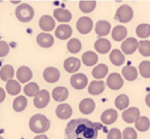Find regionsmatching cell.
Wrapping results in <instances>:
<instances>
[{"instance_id":"8992f818","label":"cell","mask_w":150,"mask_h":139,"mask_svg":"<svg viewBox=\"0 0 150 139\" xmlns=\"http://www.w3.org/2000/svg\"><path fill=\"white\" fill-rule=\"evenodd\" d=\"M88 77H86L84 74H75L71 77L70 79V83L71 86H72L74 89H77V90H81L84 89L88 85Z\"/></svg>"},{"instance_id":"d4e9b609","label":"cell","mask_w":150,"mask_h":139,"mask_svg":"<svg viewBox=\"0 0 150 139\" xmlns=\"http://www.w3.org/2000/svg\"><path fill=\"white\" fill-rule=\"evenodd\" d=\"M105 89V83L103 81H93L88 86V92L92 95H99Z\"/></svg>"},{"instance_id":"5bb4252c","label":"cell","mask_w":150,"mask_h":139,"mask_svg":"<svg viewBox=\"0 0 150 139\" xmlns=\"http://www.w3.org/2000/svg\"><path fill=\"white\" fill-rule=\"evenodd\" d=\"M56 115L61 120H67V119L70 118L71 115H72V108L67 103L60 104V105H58V108H56Z\"/></svg>"},{"instance_id":"e0dca14e","label":"cell","mask_w":150,"mask_h":139,"mask_svg":"<svg viewBox=\"0 0 150 139\" xmlns=\"http://www.w3.org/2000/svg\"><path fill=\"white\" fill-rule=\"evenodd\" d=\"M110 30H111V25L107 21H99L96 24V27H95L96 34L98 36H100V37L108 35Z\"/></svg>"},{"instance_id":"ba28073f","label":"cell","mask_w":150,"mask_h":139,"mask_svg":"<svg viewBox=\"0 0 150 139\" xmlns=\"http://www.w3.org/2000/svg\"><path fill=\"white\" fill-rule=\"evenodd\" d=\"M107 85L110 89L118 90L123 86V80L118 73H112L107 78Z\"/></svg>"},{"instance_id":"d6a6232c","label":"cell","mask_w":150,"mask_h":139,"mask_svg":"<svg viewBox=\"0 0 150 139\" xmlns=\"http://www.w3.org/2000/svg\"><path fill=\"white\" fill-rule=\"evenodd\" d=\"M27 103H28L27 98H26L25 96H18V97L13 100V110L18 112H23L26 108V106H27Z\"/></svg>"},{"instance_id":"60d3db41","label":"cell","mask_w":150,"mask_h":139,"mask_svg":"<svg viewBox=\"0 0 150 139\" xmlns=\"http://www.w3.org/2000/svg\"><path fill=\"white\" fill-rule=\"evenodd\" d=\"M122 136H123V139H137L138 135H137V132L134 128H125L122 132Z\"/></svg>"},{"instance_id":"52a82bcc","label":"cell","mask_w":150,"mask_h":139,"mask_svg":"<svg viewBox=\"0 0 150 139\" xmlns=\"http://www.w3.org/2000/svg\"><path fill=\"white\" fill-rule=\"evenodd\" d=\"M93 21L88 17H82L76 23V28L77 31L81 34H88L92 31L93 29Z\"/></svg>"},{"instance_id":"2e32d148","label":"cell","mask_w":150,"mask_h":139,"mask_svg":"<svg viewBox=\"0 0 150 139\" xmlns=\"http://www.w3.org/2000/svg\"><path fill=\"white\" fill-rule=\"evenodd\" d=\"M95 49L96 51H98L99 53H108L111 49V43L109 40L105 39V38H100L96 41L95 43Z\"/></svg>"},{"instance_id":"c3c4849f","label":"cell","mask_w":150,"mask_h":139,"mask_svg":"<svg viewBox=\"0 0 150 139\" xmlns=\"http://www.w3.org/2000/svg\"><path fill=\"white\" fill-rule=\"evenodd\" d=\"M0 139H3V138H2V137H1V136H0Z\"/></svg>"},{"instance_id":"484cf974","label":"cell","mask_w":150,"mask_h":139,"mask_svg":"<svg viewBox=\"0 0 150 139\" xmlns=\"http://www.w3.org/2000/svg\"><path fill=\"white\" fill-rule=\"evenodd\" d=\"M92 74H93V77L96 78V79H99V80L103 79V78H104L105 76H107V74H108V66L104 64H98L96 68H94Z\"/></svg>"},{"instance_id":"9a60e30c","label":"cell","mask_w":150,"mask_h":139,"mask_svg":"<svg viewBox=\"0 0 150 139\" xmlns=\"http://www.w3.org/2000/svg\"><path fill=\"white\" fill-rule=\"evenodd\" d=\"M36 41L39 44V46L43 48H50L54 45V37L47 33H40L37 36Z\"/></svg>"},{"instance_id":"3957f363","label":"cell","mask_w":150,"mask_h":139,"mask_svg":"<svg viewBox=\"0 0 150 139\" xmlns=\"http://www.w3.org/2000/svg\"><path fill=\"white\" fill-rule=\"evenodd\" d=\"M16 17H18L20 22H23V23H28L30 22L34 17V9L32 8L31 5L23 4L19 5L16 9Z\"/></svg>"},{"instance_id":"ab89813d","label":"cell","mask_w":150,"mask_h":139,"mask_svg":"<svg viewBox=\"0 0 150 139\" xmlns=\"http://www.w3.org/2000/svg\"><path fill=\"white\" fill-rule=\"evenodd\" d=\"M139 72L142 77L150 78V61L148 60L142 61L139 66Z\"/></svg>"},{"instance_id":"83f0119b","label":"cell","mask_w":150,"mask_h":139,"mask_svg":"<svg viewBox=\"0 0 150 139\" xmlns=\"http://www.w3.org/2000/svg\"><path fill=\"white\" fill-rule=\"evenodd\" d=\"M127 31L125 27L122 26H116L114 27V29L112 30V38L115 41H121L127 37Z\"/></svg>"},{"instance_id":"4dcf8cb0","label":"cell","mask_w":150,"mask_h":139,"mask_svg":"<svg viewBox=\"0 0 150 139\" xmlns=\"http://www.w3.org/2000/svg\"><path fill=\"white\" fill-rule=\"evenodd\" d=\"M135 127L138 131L140 132H145L149 129L150 127V121L146 117H140L137 121L135 122Z\"/></svg>"},{"instance_id":"1f68e13d","label":"cell","mask_w":150,"mask_h":139,"mask_svg":"<svg viewBox=\"0 0 150 139\" xmlns=\"http://www.w3.org/2000/svg\"><path fill=\"white\" fill-rule=\"evenodd\" d=\"M6 91L11 95H18L21 91V85L16 80H9L6 83Z\"/></svg>"},{"instance_id":"7402d4cb","label":"cell","mask_w":150,"mask_h":139,"mask_svg":"<svg viewBox=\"0 0 150 139\" xmlns=\"http://www.w3.org/2000/svg\"><path fill=\"white\" fill-rule=\"evenodd\" d=\"M69 91L66 87H56L52 90V98H54L56 101H64L68 98Z\"/></svg>"},{"instance_id":"74e56055","label":"cell","mask_w":150,"mask_h":139,"mask_svg":"<svg viewBox=\"0 0 150 139\" xmlns=\"http://www.w3.org/2000/svg\"><path fill=\"white\" fill-rule=\"evenodd\" d=\"M97 3L96 1H80L79 2V8L82 13H92L96 7Z\"/></svg>"},{"instance_id":"ffe728a7","label":"cell","mask_w":150,"mask_h":139,"mask_svg":"<svg viewBox=\"0 0 150 139\" xmlns=\"http://www.w3.org/2000/svg\"><path fill=\"white\" fill-rule=\"evenodd\" d=\"M54 17L57 19V21L61 22V23H68L72 19V15L69 10L63 8H58L54 11Z\"/></svg>"},{"instance_id":"ee69618b","label":"cell","mask_w":150,"mask_h":139,"mask_svg":"<svg viewBox=\"0 0 150 139\" xmlns=\"http://www.w3.org/2000/svg\"><path fill=\"white\" fill-rule=\"evenodd\" d=\"M4 98H5V92H4V90H3L2 88L0 87V103L4 100Z\"/></svg>"},{"instance_id":"f546056e","label":"cell","mask_w":150,"mask_h":139,"mask_svg":"<svg viewBox=\"0 0 150 139\" xmlns=\"http://www.w3.org/2000/svg\"><path fill=\"white\" fill-rule=\"evenodd\" d=\"M122 76L127 81H134V80L137 79V76H138L137 68L129 66H125L122 68Z\"/></svg>"},{"instance_id":"f6af8a7d","label":"cell","mask_w":150,"mask_h":139,"mask_svg":"<svg viewBox=\"0 0 150 139\" xmlns=\"http://www.w3.org/2000/svg\"><path fill=\"white\" fill-rule=\"evenodd\" d=\"M34 139H48V137L46 136V135L39 134V135H37L36 137H34Z\"/></svg>"},{"instance_id":"5b68a950","label":"cell","mask_w":150,"mask_h":139,"mask_svg":"<svg viewBox=\"0 0 150 139\" xmlns=\"http://www.w3.org/2000/svg\"><path fill=\"white\" fill-rule=\"evenodd\" d=\"M50 95L47 90H40L35 96H34L33 103L37 108H44L50 102Z\"/></svg>"},{"instance_id":"f1b7e54d","label":"cell","mask_w":150,"mask_h":139,"mask_svg":"<svg viewBox=\"0 0 150 139\" xmlns=\"http://www.w3.org/2000/svg\"><path fill=\"white\" fill-rule=\"evenodd\" d=\"M13 74H15V71H13V68L9 64H5L3 68H1L0 70V78L2 81H9L11 80V78L13 77Z\"/></svg>"},{"instance_id":"30bf717a","label":"cell","mask_w":150,"mask_h":139,"mask_svg":"<svg viewBox=\"0 0 150 139\" xmlns=\"http://www.w3.org/2000/svg\"><path fill=\"white\" fill-rule=\"evenodd\" d=\"M140 118V110L137 108H129L127 110H125L122 112V119L125 122L132 124V123H135L138 119Z\"/></svg>"},{"instance_id":"6da1fadb","label":"cell","mask_w":150,"mask_h":139,"mask_svg":"<svg viewBox=\"0 0 150 139\" xmlns=\"http://www.w3.org/2000/svg\"><path fill=\"white\" fill-rule=\"evenodd\" d=\"M102 125L86 119H75L67 124L65 129L66 139H97Z\"/></svg>"},{"instance_id":"277c9868","label":"cell","mask_w":150,"mask_h":139,"mask_svg":"<svg viewBox=\"0 0 150 139\" xmlns=\"http://www.w3.org/2000/svg\"><path fill=\"white\" fill-rule=\"evenodd\" d=\"M133 9L131 6L125 4L121 5L116 11V15H115V20L119 21L120 23H129L132 19H133Z\"/></svg>"},{"instance_id":"cb8c5ba5","label":"cell","mask_w":150,"mask_h":139,"mask_svg":"<svg viewBox=\"0 0 150 139\" xmlns=\"http://www.w3.org/2000/svg\"><path fill=\"white\" fill-rule=\"evenodd\" d=\"M110 61L112 62L114 66H119L125 62V55L119 49H114L110 52Z\"/></svg>"},{"instance_id":"9c48e42d","label":"cell","mask_w":150,"mask_h":139,"mask_svg":"<svg viewBox=\"0 0 150 139\" xmlns=\"http://www.w3.org/2000/svg\"><path fill=\"white\" fill-rule=\"evenodd\" d=\"M138 43L139 42L137 41V39L131 37L127 38L123 41V43L121 44V50L123 51L125 54H133L134 52L136 51V49L138 48Z\"/></svg>"},{"instance_id":"603a6c76","label":"cell","mask_w":150,"mask_h":139,"mask_svg":"<svg viewBox=\"0 0 150 139\" xmlns=\"http://www.w3.org/2000/svg\"><path fill=\"white\" fill-rule=\"evenodd\" d=\"M117 119V112L115 110H107L101 116V121L102 123H104L105 125H111L116 121Z\"/></svg>"},{"instance_id":"8fae6325","label":"cell","mask_w":150,"mask_h":139,"mask_svg":"<svg viewBox=\"0 0 150 139\" xmlns=\"http://www.w3.org/2000/svg\"><path fill=\"white\" fill-rule=\"evenodd\" d=\"M60 72H59L58 68H52V66L46 68L43 72V78L47 83H56V82H58L59 79H60Z\"/></svg>"},{"instance_id":"44dd1931","label":"cell","mask_w":150,"mask_h":139,"mask_svg":"<svg viewBox=\"0 0 150 139\" xmlns=\"http://www.w3.org/2000/svg\"><path fill=\"white\" fill-rule=\"evenodd\" d=\"M17 78L21 83H26L32 78V71L28 66H21L17 72Z\"/></svg>"},{"instance_id":"d6986e66","label":"cell","mask_w":150,"mask_h":139,"mask_svg":"<svg viewBox=\"0 0 150 139\" xmlns=\"http://www.w3.org/2000/svg\"><path fill=\"white\" fill-rule=\"evenodd\" d=\"M95 101L91 98H86V99L81 100L79 103V110L84 115H90L94 112L95 110Z\"/></svg>"},{"instance_id":"7c38bea8","label":"cell","mask_w":150,"mask_h":139,"mask_svg":"<svg viewBox=\"0 0 150 139\" xmlns=\"http://www.w3.org/2000/svg\"><path fill=\"white\" fill-rule=\"evenodd\" d=\"M39 27L43 31L50 32L56 27V22L50 15H42L39 20Z\"/></svg>"},{"instance_id":"8d00e7d4","label":"cell","mask_w":150,"mask_h":139,"mask_svg":"<svg viewBox=\"0 0 150 139\" xmlns=\"http://www.w3.org/2000/svg\"><path fill=\"white\" fill-rule=\"evenodd\" d=\"M129 99L125 94H120L119 96H117L115 99V106L119 110H125L129 106Z\"/></svg>"},{"instance_id":"836d02e7","label":"cell","mask_w":150,"mask_h":139,"mask_svg":"<svg viewBox=\"0 0 150 139\" xmlns=\"http://www.w3.org/2000/svg\"><path fill=\"white\" fill-rule=\"evenodd\" d=\"M136 33L140 38H148L150 36V26L148 24H141L136 29Z\"/></svg>"},{"instance_id":"4fadbf2b","label":"cell","mask_w":150,"mask_h":139,"mask_svg":"<svg viewBox=\"0 0 150 139\" xmlns=\"http://www.w3.org/2000/svg\"><path fill=\"white\" fill-rule=\"evenodd\" d=\"M80 60L76 57H69L64 61V68L68 73H75L80 68Z\"/></svg>"},{"instance_id":"b9f144b4","label":"cell","mask_w":150,"mask_h":139,"mask_svg":"<svg viewBox=\"0 0 150 139\" xmlns=\"http://www.w3.org/2000/svg\"><path fill=\"white\" fill-rule=\"evenodd\" d=\"M107 139H121V132L117 128H113L107 134Z\"/></svg>"},{"instance_id":"e575fe53","label":"cell","mask_w":150,"mask_h":139,"mask_svg":"<svg viewBox=\"0 0 150 139\" xmlns=\"http://www.w3.org/2000/svg\"><path fill=\"white\" fill-rule=\"evenodd\" d=\"M24 92H25L26 95L29 96V97H33V96H35L36 94L39 92V86H38V84L32 82V83H29L25 86Z\"/></svg>"},{"instance_id":"7bdbcfd3","label":"cell","mask_w":150,"mask_h":139,"mask_svg":"<svg viewBox=\"0 0 150 139\" xmlns=\"http://www.w3.org/2000/svg\"><path fill=\"white\" fill-rule=\"evenodd\" d=\"M9 52V46L5 41H0V57L6 56Z\"/></svg>"},{"instance_id":"d590c367","label":"cell","mask_w":150,"mask_h":139,"mask_svg":"<svg viewBox=\"0 0 150 139\" xmlns=\"http://www.w3.org/2000/svg\"><path fill=\"white\" fill-rule=\"evenodd\" d=\"M67 48L71 53H77L81 49V42L78 39L73 38V39L69 40V42L67 43Z\"/></svg>"},{"instance_id":"bcb514c9","label":"cell","mask_w":150,"mask_h":139,"mask_svg":"<svg viewBox=\"0 0 150 139\" xmlns=\"http://www.w3.org/2000/svg\"><path fill=\"white\" fill-rule=\"evenodd\" d=\"M145 102H146V104H147V105L150 108V93H149V94H147V96H146Z\"/></svg>"},{"instance_id":"7a4b0ae2","label":"cell","mask_w":150,"mask_h":139,"mask_svg":"<svg viewBox=\"0 0 150 139\" xmlns=\"http://www.w3.org/2000/svg\"><path fill=\"white\" fill-rule=\"evenodd\" d=\"M50 122L45 116L43 115H34L31 119H30L29 122V127L31 129L32 132L34 133H44L50 129Z\"/></svg>"},{"instance_id":"ac0fdd59","label":"cell","mask_w":150,"mask_h":139,"mask_svg":"<svg viewBox=\"0 0 150 139\" xmlns=\"http://www.w3.org/2000/svg\"><path fill=\"white\" fill-rule=\"evenodd\" d=\"M72 35V28L68 25H60L56 29V36L61 40H66Z\"/></svg>"},{"instance_id":"7dc6e473","label":"cell","mask_w":150,"mask_h":139,"mask_svg":"<svg viewBox=\"0 0 150 139\" xmlns=\"http://www.w3.org/2000/svg\"><path fill=\"white\" fill-rule=\"evenodd\" d=\"M21 1H11V3H15V4H17V3H20Z\"/></svg>"},{"instance_id":"f35d334b","label":"cell","mask_w":150,"mask_h":139,"mask_svg":"<svg viewBox=\"0 0 150 139\" xmlns=\"http://www.w3.org/2000/svg\"><path fill=\"white\" fill-rule=\"evenodd\" d=\"M138 48L143 56H150V41L142 40L138 43Z\"/></svg>"},{"instance_id":"4316f807","label":"cell","mask_w":150,"mask_h":139,"mask_svg":"<svg viewBox=\"0 0 150 139\" xmlns=\"http://www.w3.org/2000/svg\"><path fill=\"white\" fill-rule=\"evenodd\" d=\"M82 61L86 66H93L98 61V55L93 51H86L82 54Z\"/></svg>"}]
</instances>
